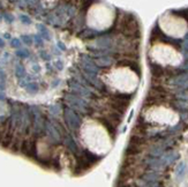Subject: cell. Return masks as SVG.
<instances>
[{
  "label": "cell",
  "mask_w": 188,
  "mask_h": 187,
  "mask_svg": "<svg viewBox=\"0 0 188 187\" xmlns=\"http://www.w3.org/2000/svg\"><path fill=\"white\" fill-rule=\"evenodd\" d=\"M29 90H33V91H36L37 90V85H35V84H33V85H29Z\"/></svg>",
  "instance_id": "7a4b0ae2"
},
{
  "label": "cell",
  "mask_w": 188,
  "mask_h": 187,
  "mask_svg": "<svg viewBox=\"0 0 188 187\" xmlns=\"http://www.w3.org/2000/svg\"><path fill=\"white\" fill-rule=\"evenodd\" d=\"M12 44H13V46H19V44H20V43H19V40H18V39H14V40H13Z\"/></svg>",
  "instance_id": "277c9868"
},
{
  "label": "cell",
  "mask_w": 188,
  "mask_h": 187,
  "mask_svg": "<svg viewBox=\"0 0 188 187\" xmlns=\"http://www.w3.org/2000/svg\"><path fill=\"white\" fill-rule=\"evenodd\" d=\"M23 40H24L27 44H30V42H31V39L29 37H27V36H24V37H23Z\"/></svg>",
  "instance_id": "3957f363"
},
{
  "label": "cell",
  "mask_w": 188,
  "mask_h": 187,
  "mask_svg": "<svg viewBox=\"0 0 188 187\" xmlns=\"http://www.w3.org/2000/svg\"><path fill=\"white\" fill-rule=\"evenodd\" d=\"M18 54H19V55H21V57H27L28 53H27V51H19Z\"/></svg>",
  "instance_id": "6da1fadb"
},
{
  "label": "cell",
  "mask_w": 188,
  "mask_h": 187,
  "mask_svg": "<svg viewBox=\"0 0 188 187\" xmlns=\"http://www.w3.org/2000/svg\"><path fill=\"white\" fill-rule=\"evenodd\" d=\"M3 45H4V43H3V40H1V39H0V46H3Z\"/></svg>",
  "instance_id": "5b68a950"
}]
</instances>
